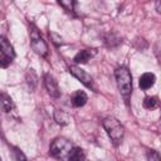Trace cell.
Listing matches in <instances>:
<instances>
[{"label":"cell","mask_w":161,"mask_h":161,"mask_svg":"<svg viewBox=\"0 0 161 161\" xmlns=\"http://www.w3.org/2000/svg\"><path fill=\"white\" fill-rule=\"evenodd\" d=\"M88 101L87 94L83 91H77L73 96H72V104L74 107H83Z\"/></svg>","instance_id":"obj_10"},{"label":"cell","mask_w":161,"mask_h":161,"mask_svg":"<svg viewBox=\"0 0 161 161\" xmlns=\"http://www.w3.org/2000/svg\"><path fill=\"white\" fill-rule=\"evenodd\" d=\"M84 158H86V155L80 147H73L69 153V157H68V160H70V161H80Z\"/></svg>","instance_id":"obj_13"},{"label":"cell","mask_w":161,"mask_h":161,"mask_svg":"<svg viewBox=\"0 0 161 161\" xmlns=\"http://www.w3.org/2000/svg\"><path fill=\"white\" fill-rule=\"evenodd\" d=\"M102 125H103L108 137L111 138L112 143L114 146H118L122 142L123 135H125V128L121 125V122L114 117H106L102 121Z\"/></svg>","instance_id":"obj_1"},{"label":"cell","mask_w":161,"mask_h":161,"mask_svg":"<svg viewBox=\"0 0 161 161\" xmlns=\"http://www.w3.org/2000/svg\"><path fill=\"white\" fill-rule=\"evenodd\" d=\"M97 54V50L96 49H83L80 52H78L74 57V62L77 64H84V63H88V60H91L94 55Z\"/></svg>","instance_id":"obj_7"},{"label":"cell","mask_w":161,"mask_h":161,"mask_svg":"<svg viewBox=\"0 0 161 161\" xmlns=\"http://www.w3.org/2000/svg\"><path fill=\"white\" fill-rule=\"evenodd\" d=\"M146 157H147V160H150V161H161V155L157 152V151H148L147 152V155H146Z\"/></svg>","instance_id":"obj_17"},{"label":"cell","mask_w":161,"mask_h":161,"mask_svg":"<svg viewBox=\"0 0 161 161\" xmlns=\"http://www.w3.org/2000/svg\"><path fill=\"white\" fill-rule=\"evenodd\" d=\"M26 82H28V86L30 88V91L33 92L36 87V83H38V77L35 74V72L33 69H29L28 73H26Z\"/></svg>","instance_id":"obj_14"},{"label":"cell","mask_w":161,"mask_h":161,"mask_svg":"<svg viewBox=\"0 0 161 161\" xmlns=\"http://www.w3.org/2000/svg\"><path fill=\"white\" fill-rule=\"evenodd\" d=\"M54 119L58 125L60 126H65L70 122V116L65 112V111H62V109H57L54 112Z\"/></svg>","instance_id":"obj_11"},{"label":"cell","mask_w":161,"mask_h":161,"mask_svg":"<svg viewBox=\"0 0 161 161\" xmlns=\"http://www.w3.org/2000/svg\"><path fill=\"white\" fill-rule=\"evenodd\" d=\"M58 3L68 11H72L74 8V0H58Z\"/></svg>","instance_id":"obj_16"},{"label":"cell","mask_w":161,"mask_h":161,"mask_svg":"<svg viewBox=\"0 0 161 161\" xmlns=\"http://www.w3.org/2000/svg\"><path fill=\"white\" fill-rule=\"evenodd\" d=\"M68 70H69V73L73 75V77H75L80 83H83L86 87H88V88H93V79H92V77L84 70V69H82L80 67H78V65H70L69 68H68Z\"/></svg>","instance_id":"obj_5"},{"label":"cell","mask_w":161,"mask_h":161,"mask_svg":"<svg viewBox=\"0 0 161 161\" xmlns=\"http://www.w3.org/2000/svg\"><path fill=\"white\" fill-rule=\"evenodd\" d=\"M155 80H156V77L153 73H143L141 77H140V82H138V86L141 89H148L151 88L153 84H155Z\"/></svg>","instance_id":"obj_8"},{"label":"cell","mask_w":161,"mask_h":161,"mask_svg":"<svg viewBox=\"0 0 161 161\" xmlns=\"http://www.w3.org/2000/svg\"><path fill=\"white\" fill-rule=\"evenodd\" d=\"M118 91L122 96H128L132 92V77L126 67H119L114 72Z\"/></svg>","instance_id":"obj_3"},{"label":"cell","mask_w":161,"mask_h":161,"mask_svg":"<svg viewBox=\"0 0 161 161\" xmlns=\"http://www.w3.org/2000/svg\"><path fill=\"white\" fill-rule=\"evenodd\" d=\"M157 104H158V101H157L156 97H150V96H147V97H145V99H143V107H145L146 109H153V108L157 107Z\"/></svg>","instance_id":"obj_15"},{"label":"cell","mask_w":161,"mask_h":161,"mask_svg":"<svg viewBox=\"0 0 161 161\" xmlns=\"http://www.w3.org/2000/svg\"><path fill=\"white\" fill-rule=\"evenodd\" d=\"M72 148H73V145L69 140L64 137H57L50 143L49 153L55 158H68Z\"/></svg>","instance_id":"obj_2"},{"label":"cell","mask_w":161,"mask_h":161,"mask_svg":"<svg viewBox=\"0 0 161 161\" xmlns=\"http://www.w3.org/2000/svg\"><path fill=\"white\" fill-rule=\"evenodd\" d=\"M0 43H1V55L3 57H8L10 59H14L15 58V52H14L13 45L4 36L0 38Z\"/></svg>","instance_id":"obj_9"},{"label":"cell","mask_w":161,"mask_h":161,"mask_svg":"<svg viewBox=\"0 0 161 161\" xmlns=\"http://www.w3.org/2000/svg\"><path fill=\"white\" fill-rule=\"evenodd\" d=\"M44 86L50 97H54V98L60 97V89L58 87L57 80L54 79V77L52 74H49V73L44 74Z\"/></svg>","instance_id":"obj_6"},{"label":"cell","mask_w":161,"mask_h":161,"mask_svg":"<svg viewBox=\"0 0 161 161\" xmlns=\"http://www.w3.org/2000/svg\"><path fill=\"white\" fill-rule=\"evenodd\" d=\"M49 36L52 38V40H53V43H54L55 45H62V44H63V39H62V36H60L59 34H57V33H54V31H50V33H49Z\"/></svg>","instance_id":"obj_18"},{"label":"cell","mask_w":161,"mask_h":161,"mask_svg":"<svg viewBox=\"0 0 161 161\" xmlns=\"http://www.w3.org/2000/svg\"><path fill=\"white\" fill-rule=\"evenodd\" d=\"M30 45L31 49L40 57H47L48 55V45L42 38L39 30L35 26H30Z\"/></svg>","instance_id":"obj_4"},{"label":"cell","mask_w":161,"mask_h":161,"mask_svg":"<svg viewBox=\"0 0 161 161\" xmlns=\"http://www.w3.org/2000/svg\"><path fill=\"white\" fill-rule=\"evenodd\" d=\"M1 107H3V111L6 113H10L14 109V103L6 93H1Z\"/></svg>","instance_id":"obj_12"},{"label":"cell","mask_w":161,"mask_h":161,"mask_svg":"<svg viewBox=\"0 0 161 161\" xmlns=\"http://www.w3.org/2000/svg\"><path fill=\"white\" fill-rule=\"evenodd\" d=\"M13 155H14V158H15V160H18V161H20V160H26V156H25V155H24L19 148H16V147H14Z\"/></svg>","instance_id":"obj_19"}]
</instances>
